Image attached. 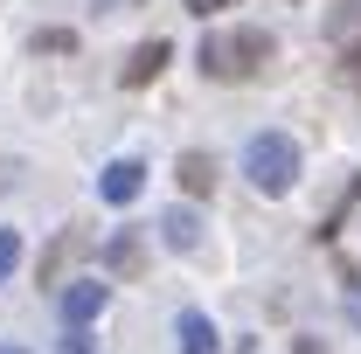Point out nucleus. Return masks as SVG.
Returning <instances> with one entry per match:
<instances>
[{"label": "nucleus", "instance_id": "nucleus-15", "mask_svg": "<svg viewBox=\"0 0 361 354\" xmlns=\"http://www.w3.org/2000/svg\"><path fill=\"white\" fill-rule=\"evenodd\" d=\"M0 354H28V348H14V341H0Z\"/></svg>", "mask_w": 361, "mask_h": 354}, {"label": "nucleus", "instance_id": "nucleus-13", "mask_svg": "<svg viewBox=\"0 0 361 354\" xmlns=\"http://www.w3.org/2000/svg\"><path fill=\"white\" fill-rule=\"evenodd\" d=\"M223 7H236V0H188V14H202V21H209V14H223Z\"/></svg>", "mask_w": 361, "mask_h": 354}, {"label": "nucleus", "instance_id": "nucleus-5", "mask_svg": "<svg viewBox=\"0 0 361 354\" xmlns=\"http://www.w3.org/2000/svg\"><path fill=\"white\" fill-rule=\"evenodd\" d=\"M174 334H180V354H216V348H223L216 319H209V312H195V306H188V312L174 319Z\"/></svg>", "mask_w": 361, "mask_h": 354}, {"label": "nucleus", "instance_id": "nucleus-14", "mask_svg": "<svg viewBox=\"0 0 361 354\" xmlns=\"http://www.w3.org/2000/svg\"><path fill=\"white\" fill-rule=\"evenodd\" d=\"M63 354H90V341H84V334H70V341H63Z\"/></svg>", "mask_w": 361, "mask_h": 354}, {"label": "nucleus", "instance_id": "nucleus-1", "mask_svg": "<svg viewBox=\"0 0 361 354\" xmlns=\"http://www.w3.org/2000/svg\"><path fill=\"white\" fill-rule=\"evenodd\" d=\"M278 42H271L264 28H229V35H202V77H216V84H243V77H257Z\"/></svg>", "mask_w": 361, "mask_h": 354}, {"label": "nucleus", "instance_id": "nucleus-12", "mask_svg": "<svg viewBox=\"0 0 361 354\" xmlns=\"http://www.w3.org/2000/svg\"><path fill=\"white\" fill-rule=\"evenodd\" d=\"M35 49H77V35L70 28H49V35H35Z\"/></svg>", "mask_w": 361, "mask_h": 354}, {"label": "nucleus", "instance_id": "nucleus-11", "mask_svg": "<svg viewBox=\"0 0 361 354\" xmlns=\"http://www.w3.org/2000/svg\"><path fill=\"white\" fill-rule=\"evenodd\" d=\"M14 264H21V236H14V229H0V285L14 278Z\"/></svg>", "mask_w": 361, "mask_h": 354}, {"label": "nucleus", "instance_id": "nucleus-8", "mask_svg": "<svg viewBox=\"0 0 361 354\" xmlns=\"http://www.w3.org/2000/svg\"><path fill=\"white\" fill-rule=\"evenodd\" d=\"M104 264L118 271V278H139V271H146V243H139V229H118V236L104 243Z\"/></svg>", "mask_w": 361, "mask_h": 354}, {"label": "nucleus", "instance_id": "nucleus-2", "mask_svg": "<svg viewBox=\"0 0 361 354\" xmlns=\"http://www.w3.org/2000/svg\"><path fill=\"white\" fill-rule=\"evenodd\" d=\"M243 174H250L257 195H285V188L299 181V146H292L285 133H257L250 146H243Z\"/></svg>", "mask_w": 361, "mask_h": 354}, {"label": "nucleus", "instance_id": "nucleus-3", "mask_svg": "<svg viewBox=\"0 0 361 354\" xmlns=\"http://www.w3.org/2000/svg\"><path fill=\"white\" fill-rule=\"evenodd\" d=\"M111 306V285H97V278H77V285H63V319H70V334H84L97 312Z\"/></svg>", "mask_w": 361, "mask_h": 354}, {"label": "nucleus", "instance_id": "nucleus-6", "mask_svg": "<svg viewBox=\"0 0 361 354\" xmlns=\"http://www.w3.org/2000/svg\"><path fill=\"white\" fill-rule=\"evenodd\" d=\"M167 56H174V49H167V42H160V35H153V42H139L133 49V56H126V70H118V77H126V84H153V77H160V70H167Z\"/></svg>", "mask_w": 361, "mask_h": 354}, {"label": "nucleus", "instance_id": "nucleus-9", "mask_svg": "<svg viewBox=\"0 0 361 354\" xmlns=\"http://www.w3.org/2000/svg\"><path fill=\"white\" fill-rule=\"evenodd\" d=\"M180 188H188V195H209V188H216V160H209V153H180Z\"/></svg>", "mask_w": 361, "mask_h": 354}, {"label": "nucleus", "instance_id": "nucleus-7", "mask_svg": "<svg viewBox=\"0 0 361 354\" xmlns=\"http://www.w3.org/2000/svg\"><path fill=\"white\" fill-rule=\"evenodd\" d=\"M160 243L167 250H202V216L195 209H167L160 216Z\"/></svg>", "mask_w": 361, "mask_h": 354}, {"label": "nucleus", "instance_id": "nucleus-10", "mask_svg": "<svg viewBox=\"0 0 361 354\" xmlns=\"http://www.w3.org/2000/svg\"><path fill=\"white\" fill-rule=\"evenodd\" d=\"M77 250H84V236H77V229H63V236L49 243V257H42V285H56V278H63V264H70Z\"/></svg>", "mask_w": 361, "mask_h": 354}, {"label": "nucleus", "instance_id": "nucleus-4", "mask_svg": "<svg viewBox=\"0 0 361 354\" xmlns=\"http://www.w3.org/2000/svg\"><path fill=\"white\" fill-rule=\"evenodd\" d=\"M139 188H146V167H139V160H111V167L97 174V195H104L111 209H126V202H139Z\"/></svg>", "mask_w": 361, "mask_h": 354}]
</instances>
